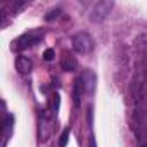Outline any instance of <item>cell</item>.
<instances>
[{
    "label": "cell",
    "instance_id": "1",
    "mask_svg": "<svg viewBox=\"0 0 147 147\" xmlns=\"http://www.w3.org/2000/svg\"><path fill=\"white\" fill-rule=\"evenodd\" d=\"M71 42H73V49H75L78 54H90L92 50H94V38L87 33V31H80V33H76L75 36L71 38Z\"/></svg>",
    "mask_w": 147,
    "mask_h": 147
},
{
    "label": "cell",
    "instance_id": "2",
    "mask_svg": "<svg viewBox=\"0 0 147 147\" xmlns=\"http://www.w3.org/2000/svg\"><path fill=\"white\" fill-rule=\"evenodd\" d=\"M113 7H114V2H111V0H100V2H97V4L92 7V11H90V19H92L94 23L104 21V19L111 14Z\"/></svg>",
    "mask_w": 147,
    "mask_h": 147
},
{
    "label": "cell",
    "instance_id": "3",
    "mask_svg": "<svg viewBox=\"0 0 147 147\" xmlns=\"http://www.w3.org/2000/svg\"><path fill=\"white\" fill-rule=\"evenodd\" d=\"M42 38H43V33H42V31H30V33H24L23 36H19V38L12 43V49H16V50L30 49V47L36 45L38 42H42Z\"/></svg>",
    "mask_w": 147,
    "mask_h": 147
},
{
    "label": "cell",
    "instance_id": "4",
    "mask_svg": "<svg viewBox=\"0 0 147 147\" xmlns=\"http://www.w3.org/2000/svg\"><path fill=\"white\" fill-rule=\"evenodd\" d=\"M61 67L64 69V71H67V73H73V71H76L78 69V62H76V59L73 57L71 54H64L62 55V59H61Z\"/></svg>",
    "mask_w": 147,
    "mask_h": 147
},
{
    "label": "cell",
    "instance_id": "5",
    "mask_svg": "<svg viewBox=\"0 0 147 147\" xmlns=\"http://www.w3.org/2000/svg\"><path fill=\"white\" fill-rule=\"evenodd\" d=\"M16 67H18L19 73L26 75V73H30V71L33 69V62H31L30 57H26V55H19V57L16 59Z\"/></svg>",
    "mask_w": 147,
    "mask_h": 147
},
{
    "label": "cell",
    "instance_id": "6",
    "mask_svg": "<svg viewBox=\"0 0 147 147\" xmlns=\"http://www.w3.org/2000/svg\"><path fill=\"white\" fill-rule=\"evenodd\" d=\"M80 88H82V80H76L75 82V90H73V100H75V106L80 107Z\"/></svg>",
    "mask_w": 147,
    "mask_h": 147
},
{
    "label": "cell",
    "instance_id": "7",
    "mask_svg": "<svg viewBox=\"0 0 147 147\" xmlns=\"http://www.w3.org/2000/svg\"><path fill=\"white\" fill-rule=\"evenodd\" d=\"M12 125H14V116L12 114H7V118H5V138H9L11 130H12Z\"/></svg>",
    "mask_w": 147,
    "mask_h": 147
},
{
    "label": "cell",
    "instance_id": "8",
    "mask_svg": "<svg viewBox=\"0 0 147 147\" xmlns=\"http://www.w3.org/2000/svg\"><path fill=\"white\" fill-rule=\"evenodd\" d=\"M69 133H71V130H69V128H66V130L62 131V135H61V138H59V147H66V145H67Z\"/></svg>",
    "mask_w": 147,
    "mask_h": 147
},
{
    "label": "cell",
    "instance_id": "9",
    "mask_svg": "<svg viewBox=\"0 0 147 147\" xmlns=\"http://www.w3.org/2000/svg\"><path fill=\"white\" fill-rule=\"evenodd\" d=\"M59 14H61V11H59V9H55V11H50V12L45 16V19H47V21H52L54 18H59Z\"/></svg>",
    "mask_w": 147,
    "mask_h": 147
},
{
    "label": "cell",
    "instance_id": "10",
    "mask_svg": "<svg viewBox=\"0 0 147 147\" xmlns=\"http://www.w3.org/2000/svg\"><path fill=\"white\" fill-rule=\"evenodd\" d=\"M54 55H55V52H54L52 49H47V50L43 52V59H45V61H52Z\"/></svg>",
    "mask_w": 147,
    "mask_h": 147
},
{
    "label": "cell",
    "instance_id": "11",
    "mask_svg": "<svg viewBox=\"0 0 147 147\" xmlns=\"http://www.w3.org/2000/svg\"><path fill=\"white\" fill-rule=\"evenodd\" d=\"M52 106H54V113H57V109H59V95L57 94L52 95Z\"/></svg>",
    "mask_w": 147,
    "mask_h": 147
}]
</instances>
